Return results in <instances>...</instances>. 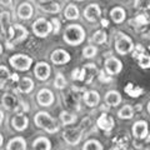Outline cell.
I'll list each match as a JSON object with an SVG mask.
<instances>
[{
	"label": "cell",
	"instance_id": "1",
	"mask_svg": "<svg viewBox=\"0 0 150 150\" xmlns=\"http://www.w3.org/2000/svg\"><path fill=\"white\" fill-rule=\"evenodd\" d=\"M63 39L68 45H71V46L80 45L85 40V30H84V28L81 25L70 24L65 28Z\"/></svg>",
	"mask_w": 150,
	"mask_h": 150
},
{
	"label": "cell",
	"instance_id": "2",
	"mask_svg": "<svg viewBox=\"0 0 150 150\" xmlns=\"http://www.w3.org/2000/svg\"><path fill=\"white\" fill-rule=\"evenodd\" d=\"M34 123L38 128L45 130L49 134H55L59 131V125L58 123L51 118L49 112L45 111H38L34 116Z\"/></svg>",
	"mask_w": 150,
	"mask_h": 150
},
{
	"label": "cell",
	"instance_id": "3",
	"mask_svg": "<svg viewBox=\"0 0 150 150\" xmlns=\"http://www.w3.org/2000/svg\"><path fill=\"white\" fill-rule=\"evenodd\" d=\"M28 38V30L25 26H23L20 24H14L13 25V31L9 38H6L5 45L8 49L14 48V45H16L19 43H23Z\"/></svg>",
	"mask_w": 150,
	"mask_h": 150
},
{
	"label": "cell",
	"instance_id": "4",
	"mask_svg": "<svg viewBox=\"0 0 150 150\" xmlns=\"http://www.w3.org/2000/svg\"><path fill=\"white\" fill-rule=\"evenodd\" d=\"M134 49V43L128 35L118 33L115 38V51L120 55H126Z\"/></svg>",
	"mask_w": 150,
	"mask_h": 150
},
{
	"label": "cell",
	"instance_id": "5",
	"mask_svg": "<svg viewBox=\"0 0 150 150\" xmlns=\"http://www.w3.org/2000/svg\"><path fill=\"white\" fill-rule=\"evenodd\" d=\"M33 33L38 38H46L53 31V24L51 21L46 20L45 18H39L33 23Z\"/></svg>",
	"mask_w": 150,
	"mask_h": 150
},
{
	"label": "cell",
	"instance_id": "6",
	"mask_svg": "<svg viewBox=\"0 0 150 150\" xmlns=\"http://www.w3.org/2000/svg\"><path fill=\"white\" fill-rule=\"evenodd\" d=\"M9 63L14 69L20 70V71H28L33 65V59L24 54H15L9 59Z\"/></svg>",
	"mask_w": 150,
	"mask_h": 150
},
{
	"label": "cell",
	"instance_id": "7",
	"mask_svg": "<svg viewBox=\"0 0 150 150\" xmlns=\"http://www.w3.org/2000/svg\"><path fill=\"white\" fill-rule=\"evenodd\" d=\"M133 58L137 59L139 67L142 69H150V55L145 53L143 45H135V48L133 49Z\"/></svg>",
	"mask_w": 150,
	"mask_h": 150
},
{
	"label": "cell",
	"instance_id": "8",
	"mask_svg": "<svg viewBox=\"0 0 150 150\" xmlns=\"http://www.w3.org/2000/svg\"><path fill=\"white\" fill-rule=\"evenodd\" d=\"M83 133H84V131L81 130L80 126L76 128V129H67L63 133V139L69 145H78L79 143L81 142Z\"/></svg>",
	"mask_w": 150,
	"mask_h": 150
},
{
	"label": "cell",
	"instance_id": "9",
	"mask_svg": "<svg viewBox=\"0 0 150 150\" xmlns=\"http://www.w3.org/2000/svg\"><path fill=\"white\" fill-rule=\"evenodd\" d=\"M79 89H70V90L67 93V94H63V99H64V103L69 109L71 110H79L80 106H79Z\"/></svg>",
	"mask_w": 150,
	"mask_h": 150
},
{
	"label": "cell",
	"instance_id": "10",
	"mask_svg": "<svg viewBox=\"0 0 150 150\" xmlns=\"http://www.w3.org/2000/svg\"><path fill=\"white\" fill-rule=\"evenodd\" d=\"M36 101L38 104H39L40 106H51L54 104L55 101V98H54V94L51 90H49V89H40L39 91H38L36 94Z\"/></svg>",
	"mask_w": 150,
	"mask_h": 150
},
{
	"label": "cell",
	"instance_id": "11",
	"mask_svg": "<svg viewBox=\"0 0 150 150\" xmlns=\"http://www.w3.org/2000/svg\"><path fill=\"white\" fill-rule=\"evenodd\" d=\"M131 133H133L135 139L143 140L146 139L148 134H149V126L148 123L145 120H138L133 124V128H131Z\"/></svg>",
	"mask_w": 150,
	"mask_h": 150
},
{
	"label": "cell",
	"instance_id": "12",
	"mask_svg": "<svg viewBox=\"0 0 150 150\" xmlns=\"http://www.w3.org/2000/svg\"><path fill=\"white\" fill-rule=\"evenodd\" d=\"M104 65H105V71L110 75H116L123 70V64H121L120 60L118 58H115V56L106 58Z\"/></svg>",
	"mask_w": 150,
	"mask_h": 150
},
{
	"label": "cell",
	"instance_id": "13",
	"mask_svg": "<svg viewBox=\"0 0 150 150\" xmlns=\"http://www.w3.org/2000/svg\"><path fill=\"white\" fill-rule=\"evenodd\" d=\"M29 125V119L24 112H16L11 119V126L16 131H24Z\"/></svg>",
	"mask_w": 150,
	"mask_h": 150
},
{
	"label": "cell",
	"instance_id": "14",
	"mask_svg": "<svg viewBox=\"0 0 150 150\" xmlns=\"http://www.w3.org/2000/svg\"><path fill=\"white\" fill-rule=\"evenodd\" d=\"M96 125H98V128L99 129L106 131V133H109V131H111L112 128H114L115 121H114V118H112V116L108 115L106 112H103V114L96 120Z\"/></svg>",
	"mask_w": 150,
	"mask_h": 150
},
{
	"label": "cell",
	"instance_id": "15",
	"mask_svg": "<svg viewBox=\"0 0 150 150\" xmlns=\"http://www.w3.org/2000/svg\"><path fill=\"white\" fill-rule=\"evenodd\" d=\"M50 59H51V63L55 65H63L70 62V54L64 49H56L51 53Z\"/></svg>",
	"mask_w": 150,
	"mask_h": 150
},
{
	"label": "cell",
	"instance_id": "16",
	"mask_svg": "<svg viewBox=\"0 0 150 150\" xmlns=\"http://www.w3.org/2000/svg\"><path fill=\"white\" fill-rule=\"evenodd\" d=\"M50 73H51L50 65L46 64L45 62H39L35 65L34 74H35V76L39 79V80H41V81L48 80L49 76H50Z\"/></svg>",
	"mask_w": 150,
	"mask_h": 150
},
{
	"label": "cell",
	"instance_id": "17",
	"mask_svg": "<svg viewBox=\"0 0 150 150\" xmlns=\"http://www.w3.org/2000/svg\"><path fill=\"white\" fill-rule=\"evenodd\" d=\"M100 15H101L100 6L98 5V4H94V3L90 4V5H88L85 8V10H84V18L90 23H95L98 19L100 18Z\"/></svg>",
	"mask_w": 150,
	"mask_h": 150
},
{
	"label": "cell",
	"instance_id": "18",
	"mask_svg": "<svg viewBox=\"0 0 150 150\" xmlns=\"http://www.w3.org/2000/svg\"><path fill=\"white\" fill-rule=\"evenodd\" d=\"M0 30L6 38L10 36L13 31V25L10 24V13L1 11L0 13Z\"/></svg>",
	"mask_w": 150,
	"mask_h": 150
},
{
	"label": "cell",
	"instance_id": "19",
	"mask_svg": "<svg viewBox=\"0 0 150 150\" xmlns=\"http://www.w3.org/2000/svg\"><path fill=\"white\" fill-rule=\"evenodd\" d=\"M80 69L83 74V81H85V84H91L93 79L95 78L96 71H98L95 64H86Z\"/></svg>",
	"mask_w": 150,
	"mask_h": 150
},
{
	"label": "cell",
	"instance_id": "20",
	"mask_svg": "<svg viewBox=\"0 0 150 150\" xmlns=\"http://www.w3.org/2000/svg\"><path fill=\"white\" fill-rule=\"evenodd\" d=\"M39 8L44 13L49 14H58L60 11V5L55 0H41L39 1Z\"/></svg>",
	"mask_w": 150,
	"mask_h": 150
},
{
	"label": "cell",
	"instance_id": "21",
	"mask_svg": "<svg viewBox=\"0 0 150 150\" xmlns=\"http://www.w3.org/2000/svg\"><path fill=\"white\" fill-rule=\"evenodd\" d=\"M83 99L85 101V104L89 108H93V106H96L100 101V95L99 93L95 91V90H88V91H84L83 94Z\"/></svg>",
	"mask_w": 150,
	"mask_h": 150
},
{
	"label": "cell",
	"instance_id": "22",
	"mask_svg": "<svg viewBox=\"0 0 150 150\" xmlns=\"http://www.w3.org/2000/svg\"><path fill=\"white\" fill-rule=\"evenodd\" d=\"M33 13H34V9L29 3H21L18 8V16L23 20H29L33 16Z\"/></svg>",
	"mask_w": 150,
	"mask_h": 150
},
{
	"label": "cell",
	"instance_id": "23",
	"mask_svg": "<svg viewBox=\"0 0 150 150\" xmlns=\"http://www.w3.org/2000/svg\"><path fill=\"white\" fill-rule=\"evenodd\" d=\"M1 104L6 110H15V108L18 106L19 101L13 94L6 93L1 96Z\"/></svg>",
	"mask_w": 150,
	"mask_h": 150
},
{
	"label": "cell",
	"instance_id": "24",
	"mask_svg": "<svg viewBox=\"0 0 150 150\" xmlns=\"http://www.w3.org/2000/svg\"><path fill=\"white\" fill-rule=\"evenodd\" d=\"M105 103L109 106H118L121 103V95L116 90H109L105 94Z\"/></svg>",
	"mask_w": 150,
	"mask_h": 150
},
{
	"label": "cell",
	"instance_id": "25",
	"mask_svg": "<svg viewBox=\"0 0 150 150\" xmlns=\"http://www.w3.org/2000/svg\"><path fill=\"white\" fill-rule=\"evenodd\" d=\"M8 150H26V142L24 138L16 137L13 138L11 140H9V143L6 145Z\"/></svg>",
	"mask_w": 150,
	"mask_h": 150
},
{
	"label": "cell",
	"instance_id": "26",
	"mask_svg": "<svg viewBox=\"0 0 150 150\" xmlns=\"http://www.w3.org/2000/svg\"><path fill=\"white\" fill-rule=\"evenodd\" d=\"M34 89V81L31 80L30 78H23L19 80V84H18V90L20 93H24V94H29L33 91Z\"/></svg>",
	"mask_w": 150,
	"mask_h": 150
},
{
	"label": "cell",
	"instance_id": "27",
	"mask_svg": "<svg viewBox=\"0 0 150 150\" xmlns=\"http://www.w3.org/2000/svg\"><path fill=\"white\" fill-rule=\"evenodd\" d=\"M110 16L112 19V21L116 23V24H121L124 20H125V16H126V13L123 8L120 6H115L111 9L110 11Z\"/></svg>",
	"mask_w": 150,
	"mask_h": 150
},
{
	"label": "cell",
	"instance_id": "28",
	"mask_svg": "<svg viewBox=\"0 0 150 150\" xmlns=\"http://www.w3.org/2000/svg\"><path fill=\"white\" fill-rule=\"evenodd\" d=\"M124 90L131 98H139L140 95H143L144 91H145L143 88L135 85V84H133V83H128V84H126L125 88H124Z\"/></svg>",
	"mask_w": 150,
	"mask_h": 150
},
{
	"label": "cell",
	"instance_id": "29",
	"mask_svg": "<svg viewBox=\"0 0 150 150\" xmlns=\"http://www.w3.org/2000/svg\"><path fill=\"white\" fill-rule=\"evenodd\" d=\"M33 149H40V150H50L51 149V143L48 138L45 137H39L33 142Z\"/></svg>",
	"mask_w": 150,
	"mask_h": 150
},
{
	"label": "cell",
	"instance_id": "30",
	"mask_svg": "<svg viewBox=\"0 0 150 150\" xmlns=\"http://www.w3.org/2000/svg\"><path fill=\"white\" fill-rule=\"evenodd\" d=\"M64 16L68 19V20H76L79 18V9L76 5L74 4H69V5L65 8L64 10Z\"/></svg>",
	"mask_w": 150,
	"mask_h": 150
},
{
	"label": "cell",
	"instance_id": "31",
	"mask_svg": "<svg viewBox=\"0 0 150 150\" xmlns=\"http://www.w3.org/2000/svg\"><path fill=\"white\" fill-rule=\"evenodd\" d=\"M59 118H60V121H62L64 125H71L76 121V115L73 114V112H70V111H65V110L60 112Z\"/></svg>",
	"mask_w": 150,
	"mask_h": 150
},
{
	"label": "cell",
	"instance_id": "32",
	"mask_svg": "<svg viewBox=\"0 0 150 150\" xmlns=\"http://www.w3.org/2000/svg\"><path fill=\"white\" fill-rule=\"evenodd\" d=\"M118 116L120 119H126V120L131 119L134 116V108L130 106V105H124L118 111Z\"/></svg>",
	"mask_w": 150,
	"mask_h": 150
},
{
	"label": "cell",
	"instance_id": "33",
	"mask_svg": "<svg viewBox=\"0 0 150 150\" xmlns=\"http://www.w3.org/2000/svg\"><path fill=\"white\" fill-rule=\"evenodd\" d=\"M10 75H11L10 71H9V69L5 67V65H0V89L6 85Z\"/></svg>",
	"mask_w": 150,
	"mask_h": 150
},
{
	"label": "cell",
	"instance_id": "34",
	"mask_svg": "<svg viewBox=\"0 0 150 150\" xmlns=\"http://www.w3.org/2000/svg\"><path fill=\"white\" fill-rule=\"evenodd\" d=\"M106 40H108V36L104 30H98L91 36V41L95 44H104L106 43Z\"/></svg>",
	"mask_w": 150,
	"mask_h": 150
},
{
	"label": "cell",
	"instance_id": "35",
	"mask_svg": "<svg viewBox=\"0 0 150 150\" xmlns=\"http://www.w3.org/2000/svg\"><path fill=\"white\" fill-rule=\"evenodd\" d=\"M84 150H103V145L100 142H98L95 139H90L83 145Z\"/></svg>",
	"mask_w": 150,
	"mask_h": 150
},
{
	"label": "cell",
	"instance_id": "36",
	"mask_svg": "<svg viewBox=\"0 0 150 150\" xmlns=\"http://www.w3.org/2000/svg\"><path fill=\"white\" fill-rule=\"evenodd\" d=\"M54 86L59 90H63L67 86V79L62 73H58V75L55 76V80H54Z\"/></svg>",
	"mask_w": 150,
	"mask_h": 150
},
{
	"label": "cell",
	"instance_id": "37",
	"mask_svg": "<svg viewBox=\"0 0 150 150\" xmlns=\"http://www.w3.org/2000/svg\"><path fill=\"white\" fill-rule=\"evenodd\" d=\"M96 54H98V49H96V46H94V45H88L83 49V56L86 59H91Z\"/></svg>",
	"mask_w": 150,
	"mask_h": 150
},
{
	"label": "cell",
	"instance_id": "38",
	"mask_svg": "<svg viewBox=\"0 0 150 150\" xmlns=\"http://www.w3.org/2000/svg\"><path fill=\"white\" fill-rule=\"evenodd\" d=\"M134 21L138 26H145L150 23V18L148 16V14H139V15L135 16Z\"/></svg>",
	"mask_w": 150,
	"mask_h": 150
},
{
	"label": "cell",
	"instance_id": "39",
	"mask_svg": "<svg viewBox=\"0 0 150 150\" xmlns=\"http://www.w3.org/2000/svg\"><path fill=\"white\" fill-rule=\"evenodd\" d=\"M134 8L138 10H149L150 9V0H135Z\"/></svg>",
	"mask_w": 150,
	"mask_h": 150
},
{
	"label": "cell",
	"instance_id": "40",
	"mask_svg": "<svg viewBox=\"0 0 150 150\" xmlns=\"http://www.w3.org/2000/svg\"><path fill=\"white\" fill-rule=\"evenodd\" d=\"M126 144H128V139L125 137L123 138H115L114 139V145L112 149H126Z\"/></svg>",
	"mask_w": 150,
	"mask_h": 150
},
{
	"label": "cell",
	"instance_id": "41",
	"mask_svg": "<svg viewBox=\"0 0 150 150\" xmlns=\"http://www.w3.org/2000/svg\"><path fill=\"white\" fill-rule=\"evenodd\" d=\"M99 80L101 83H111L112 81V78H111V75L110 74H105L104 70H101V71L99 73Z\"/></svg>",
	"mask_w": 150,
	"mask_h": 150
},
{
	"label": "cell",
	"instance_id": "42",
	"mask_svg": "<svg viewBox=\"0 0 150 150\" xmlns=\"http://www.w3.org/2000/svg\"><path fill=\"white\" fill-rule=\"evenodd\" d=\"M51 24H53V31L54 34H58V33L60 31V20L58 18H53L51 19Z\"/></svg>",
	"mask_w": 150,
	"mask_h": 150
},
{
	"label": "cell",
	"instance_id": "43",
	"mask_svg": "<svg viewBox=\"0 0 150 150\" xmlns=\"http://www.w3.org/2000/svg\"><path fill=\"white\" fill-rule=\"evenodd\" d=\"M0 5L11 6V5H13V0H0Z\"/></svg>",
	"mask_w": 150,
	"mask_h": 150
},
{
	"label": "cell",
	"instance_id": "44",
	"mask_svg": "<svg viewBox=\"0 0 150 150\" xmlns=\"http://www.w3.org/2000/svg\"><path fill=\"white\" fill-rule=\"evenodd\" d=\"M108 25H109V21L106 20V19H101V26H104V28H106Z\"/></svg>",
	"mask_w": 150,
	"mask_h": 150
},
{
	"label": "cell",
	"instance_id": "45",
	"mask_svg": "<svg viewBox=\"0 0 150 150\" xmlns=\"http://www.w3.org/2000/svg\"><path fill=\"white\" fill-rule=\"evenodd\" d=\"M3 121H4V112L0 110V125L3 124Z\"/></svg>",
	"mask_w": 150,
	"mask_h": 150
},
{
	"label": "cell",
	"instance_id": "46",
	"mask_svg": "<svg viewBox=\"0 0 150 150\" xmlns=\"http://www.w3.org/2000/svg\"><path fill=\"white\" fill-rule=\"evenodd\" d=\"M3 143H4V137L1 135V133H0V148H1V145H3Z\"/></svg>",
	"mask_w": 150,
	"mask_h": 150
},
{
	"label": "cell",
	"instance_id": "47",
	"mask_svg": "<svg viewBox=\"0 0 150 150\" xmlns=\"http://www.w3.org/2000/svg\"><path fill=\"white\" fill-rule=\"evenodd\" d=\"M148 112H149V114H150V101L148 103Z\"/></svg>",
	"mask_w": 150,
	"mask_h": 150
},
{
	"label": "cell",
	"instance_id": "48",
	"mask_svg": "<svg viewBox=\"0 0 150 150\" xmlns=\"http://www.w3.org/2000/svg\"><path fill=\"white\" fill-rule=\"evenodd\" d=\"M1 53H3V45L0 44V55H1Z\"/></svg>",
	"mask_w": 150,
	"mask_h": 150
},
{
	"label": "cell",
	"instance_id": "49",
	"mask_svg": "<svg viewBox=\"0 0 150 150\" xmlns=\"http://www.w3.org/2000/svg\"><path fill=\"white\" fill-rule=\"evenodd\" d=\"M76 1H84V0H76Z\"/></svg>",
	"mask_w": 150,
	"mask_h": 150
},
{
	"label": "cell",
	"instance_id": "50",
	"mask_svg": "<svg viewBox=\"0 0 150 150\" xmlns=\"http://www.w3.org/2000/svg\"><path fill=\"white\" fill-rule=\"evenodd\" d=\"M39 1H41V0H39Z\"/></svg>",
	"mask_w": 150,
	"mask_h": 150
}]
</instances>
